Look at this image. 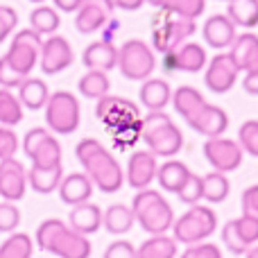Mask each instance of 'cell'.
I'll list each match as a JSON object with an SVG mask.
<instances>
[{"mask_svg":"<svg viewBox=\"0 0 258 258\" xmlns=\"http://www.w3.org/2000/svg\"><path fill=\"white\" fill-rule=\"evenodd\" d=\"M75 156L84 168V174L93 181L98 190L107 192H118L125 183V172H122L120 163L116 156L107 150L100 141L95 138H82L75 147Z\"/></svg>","mask_w":258,"mask_h":258,"instance_id":"6da1fadb","label":"cell"},{"mask_svg":"<svg viewBox=\"0 0 258 258\" xmlns=\"http://www.w3.org/2000/svg\"><path fill=\"white\" fill-rule=\"evenodd\" d=\"M36 247L57 258H89L91 256V240L82 233L73 231L68 222L59 218L43 220L36 229Z\"/></svg>","mask_w":258,"mask_h":258,"instance_id":"7a4b0ae2","label":"cell"},{"mask_svg":"<svg viewBox=\"0 0 258 258\" xmlns=\"http://www.w3.org/2000/svg\"><path fill=\"white\" fill-rule=\"evenodd\" d=\"M141 138L156 159H172L183 147V132L163 111H150L143 118Z\"/></svg>","mask_w":258,"mask_h":258,"instance_id":"3957f363","label":"cell"},{"mask_svg":"<svg viewBox=\"0 0 258 258\" xmlns=\"http://www.w3.org/2000/svg\"><path fill=\"white\" fill-rule=\"evenodd\" d=\"M132 211L141 229L150 236H163L174 224V211L170 202L159 190H152V188L138 190L134 195Z\"/></svg>","mask_w":258,"mask_h":258,"instance_id":"277c9868","label":"cell"},{"mask_svg":"<svg viewBox=\"0 0 258 258\" xmlns=\"http://www.w3.org/2000/svg\"><path fill=\"white\" fill-rule=\"evenodd\" d=\"M150 27H152V48H154V52H163V54L174 52L197 30L195 21L177 16V14L165 12V9H159L154 14Z\"/></svg>","mask_w":258,"mask_h":258,"instance_id":"5b68a950","label":"cell"},{"mask_svg":"<svg viewBox=\"0 0 258 258\" xmlns=\"http://www.w3.org/2000/svg\"><path fill=\"white\" fill-rule=\"evenodd\" d=\"M218 229V215L209 206L195 204L179 215L172 224V238L181 245H197V242H206Z\"/></svg>","mask_w":258,"mask_h":258,"instance_id":"8992f818","label":"cell"},{"mask_svg":"<svg viewBox=\"0 0 258 258\" xmlns=\"http://www.w3.org/2000/svg\"><path fill=\"white\" fill-rule=\"evenodd\" d=\"M156 68L154 48L141 39H129L118 48V71L132 82H145Z\"/></svg>","mask_w":258,"mask_h":258,"instance_id":"52a82bcc","label":"cell"},{"mask_svg":"<svg viewBox=\"0 0 258 258\" xmlns=\"http://www.w3.org/2000/svg\"><path fill=\"white\" fill-rule=\"evenodd\" d=\"M82 109L80 100L71 91H54L50 93V100L45 104V125L52 134L68 136L80 127Z\"/></svg>","mask_w":258,"mask_h":258,"instance_id":"ba28073f","label":"cell"},{"mask_svg":"<svg viewBox=\"0 0 258 258\" xmlns=\"http://www.w3.org/2000/svg\"><path fill=\"white\" fill-rule=\"evenodd\" d=\"M23 152L32 161V168H57V165H61V143L45 127H34L25 134Z\"/></svg>","mask_w":258,"mask_h":258,"instance_id":"9c48e42d","label":"cell"},{"mask_svg":"<svg viewBox=\"0 0 258 258\" xmlns=\"http://www.w3.org/2000/svg\"><path fill=\"white\" fill-rule=\"evenodd\" d=\"M41 48H43V36L36 34L32 27L27 30H18L12 39V45L7 50V61L14 66V71L23 77H30L34 66L39 63Z\"/></svg>","mask_w":258,"mask_h":258,"instance_id":"30bf717a","label":"cell"},{"mask_svg":"<svg viewBox=\"0 0 258 258\" xmlns=\"http://www.w3.org/2000/svg\"><path fill=\"white\" fill-rule=\"evenodd\" d=\"M95 116L102 122L109 132H118L122 127L136 125L141 122V111L138 107L127 98L120 95H104L98 100V107H95Z\"/></svg>","mask_w":258,"mask_h":258,"instance_id":"8fae6325","label":"cell"},{"mask_svg":"<svg viewBox=\"0 0 258 258\" xmlns=\"http://www.w3.org/2000/svg\"><path fill=\"white\" fill-rule=\"evenodd\" d=\"M204 156L215 172H233L242 165V147L231 138H206L204 143Z\"/></svg>","mask_w":258,"mask_h":258,"instance_id":"7c38bea8","label":"cell"},{"mask_svg":"<svg viewBox=\"0 0 258 258\" xmlns=\"http://www.w3.org/2000/svg\"><path fill=\"white\" fill-rule=\"evenodd\" d=\"M238 66L233 63L231 54L229 52H220L213 59H209L206 63V75H204V84L211 93H229V91L236 86L238 80Z\"/></svg>","mask_w":258,"mask_h":258,"instance_id":"4fadbf2b","label":"cell"},{"mask_svg":"<svg viewBox=\"0 0 258 258\" xmlns=\"http://www.w3.org/2000/svg\"><path fill=\"white\" fill-rule=\"evenodd\" d=\"M73 59H75V54H73V48H71V43H68V39H63V36H59V34H52L43 41L39 66L45 75H59V73H63L71 66Z\"/></svg>","mask_w":258,"mask_h":258,"instance_id":"5bb4252c","label":"cell"},{"mask_svg":"<svg viewBox=\"0 0 258 258\" xmlns=\"http://www.w3.org/2000/svg\"><path fill=\"white\" fill-rule=\"evenodd\" d=\"M111 0H84L80 9L75 12V27L80 34H95L102 30L113 16Z\"/></svg>","mask_w":258,"mask_h":258,"instance_id":"9a60e30c","label":"cell"},{"mask_svg":"<svg viewBox=\"0 0 258 258\" xmlns=\"http://www.w3.org/2000/svg\"><path fill=\"white\" fill-rule=\"evenodd\" d=\"M27 190V170L16 156L0 161V197L5 202H18Z\"/></svg>","mask_w":258,"mask_h":258,"instance_id":"2e32d148","label":"cell"},{"mask_svg":"<svg viewBox=\"0 0 258 258\" xmlns=\"http://www.w3.org/2000/svg\"><path fill=\"white\" fill-rule=\"evenodd\" d=\"M159 172V161L150 150H138L129 156L125 179L134 190H145L152 186Z\"/></svg>","mask_w":258,"mask_h":258,"instance_id":"e0dca14e","label":"cell"},{"mask_svg":"<svg viewBox=\"0 0 258 258\" xmlns=\"http://www.w3.org/2000/svg\"><path fill=\"white\" fill-rule=\"evenodd\" d=\"M238 27L231 23V18L227 14H213V16L206 18L204 27H202V36H204L206 45L215 50H227L233 45L238 36Z\"/></svg>","mask_w":258,"mask_h":258,"instance_id":"ac0fdd59","label":"cell"},{"mask_svg":"<svg viewBox=\"0 0 258 258\" xmlns=\"http://www.w3.org/2000/svg\"><path fill=\"white\" fill-rule=\"evenodd\" d=\"M82 63H84L89 71L109 73L118 66V48L107 39L93 41V43H89L84 48V52H82Z\"/></svg>","mask_w":258,"mask_h":258,"instance_id":"d6986e66","label":"cell"},{"mask_svg":"<svg viewBox=\"0 0 258 258\" xmlns=\"http://www.w3.org/2000/svg\"><path fill=\"white\" fill-rule=\"evenodd\" d=\"M206 104L209 102L195 86H179L177 91H172V107L186 120L188 127H192V122L200 118V113L206 109Z\"/></svg>","mask_w":258,"mask_h":258,"instance_id":"ffe728a7","label":"cell"},{"mask_svg":"<svg viewBox=\"0 0 258 258\" xmlns=\"http://www.w3.org/2000/svg\"><path fill=\"white\" fill-rule=\"evenodd\" d=\"M93 188H95L93 181H91L84 172H71L61 179L57 190H59V197H61L63 204H68L73 209V206H77V204L91 202Z\"/></svg>","mask_w":258,"mask_h":258,"instance_id":"44dd1931","label":"cell"},{"mask_svg":"<svg viewBox=\"0 0 258 258\" xmlns=\"http://www.w3.org/2000/svg\"><path fill=\"white\" fill-rule=\"evenodd\" d=\"M68 227L86 238L91 233H98L102 229V209L98 204H93V202H84V204L73 206L71 215H68Z\"/></svg>","mask_w":258,"mask_h":258,"instance_id":"7402d4cb","label":"cell"},{"mask_svg":"<svg viewBox=\"0 0 258 258\" xmlns=\"http://www.w3.org/2000/svg\"><path fill=\"white\" fill-rule=\"evenodd\" d=\"M138 95H141V104L147 111H163L172 102V89L161 77H150L143 82Z\"/></svg>","mask_w":258,"mask_h":258,"instance_id":"603a6c76","label":"cell"},{"mask_svg":"<svg viewBox=\"0 0 258 258\" xmlns=\"http://www.w3.org/2000/svg\"><path fill=\"white\" fill-rule=\"evenodd\" d=\"M231 59L238 71H258V36L256 34H238L231 45Z\"/></svg>","mask_w":258,"mask_h":258,"instance_id":"cb8c5ba5","label":"cell"},{"mask_svg":"<svg viewBox=\"0 0 258 258\" xmlns=\"http://www.w3.org/2000/svg\"><path fill=\"white\" fill-rule=\"evenodd\" d=\"M190 129H195L197 134H202L206 138H218L229 129V116L224 109L215 107V104H206V109L192 122Z\"/></svg>","mask_w":258,"mask_h":258,"instance_id":"d4e9b609","label":"cell"},{"mask_svg":"<svg viewBox=\"0 0 258 258\" xmlns=\"http://www.w3.org/2000/svg\"><path fill=\"white\" fill-rule=\"evenodd\" d=\"M18 100H21L23 109L39 111V109H45V104H48L50 89L39 77H25L21 82V86H18Z\"/></svg>","mask_w":258,"mask_h":258,"instance_id":"484cf974","label":"cell"},{"mask_svg":"<svg viewBox=\"0 0 258 258\" xmlns=\"http://www.w3.org/2000/svg\"><path fill=\"white\" fill-rule=\"evenodd\" d=\"M174 61H177V71L183 73H200L206 68L209 63V57H206L204 45L192 43V41H186L183 45H179L174 50Z\"/></svg>","mask_w":258,"mask_h":258,"instance_id":"4316f807","label":"cell"},{"mask_svg":"<svg viewBox=\"0 0 258 258\" xmlns=\"http://www.w3.org/2000/svg\"><path fill=\"white\" fill-rule=\"evenodd\" d=\"M190 170H188L186 163L181 161H165L163 165H159V172H156V181L163 188L165 192H174L177 195L181 190V186L188 181L190 177Z\"/></svg>","mask_w":258,"mask_h":258,"instance_id":"83f0119b","label":"cell"},{"mask_svg":"<svg viewBox=\"0 0 258 258\" xmlns=\"http://www.w3.org/2000/svg\"><path fill=\"white\" fill-rule=\"evenodd\" d=\"M63 179V168H30L27 170V186L39 195H50L59 188Z\"/></svg>","mask_w":258,"mask_h":258,"instance_id":"f1b7e54d","label":"cell"},{"mask_svg":"<svg viewBox=\"0 0 258 258\" xmlns=\"http://www.w3.org/2000/svg\"><path fill=\"white\" fill-rule=\"evenodd\" d=\"M136 218H134L132 206L127 204H111L107 211H102V227L113 236H122L134 227Z\"/></svg>","mask_w":258,"mask_h":258,"instance_id":"f546056e","label":"cell"},{"mask_svg":"<svg viewBox=\"0 0 258 258\" xmlns=\"http://www.w3.org/2000/svg\"><path fill=\"white\" fill-rule=\"evenodd\" d=\"M231 183H229L224 172H209L202 177V200H206L209 204H222L229 197Z\"/></svg>","mask_w":258,"mask_h":258,"instance_id":"4dcf8cb0","label":"cell"},{"mask_svg":"<svg viewBox=\"0 0 258 258\" xmlns=\"http://www.w3.org/2000/svg\"><path fill=\"white\" fill-rule=\"evenodd\" d=\"M179 242L170 236H150L141 247H136L138 258H174Z\"/></svg>","mask_w":258,"mask_h":258,"instance_id":"1f68e13d","label":"cell"},{"mask_svg":"<svg viewBox=\"0 0 258 258\" xmlns=\"http://www.w3.org/2000/svg\"><path fill=\"white\" fill-rule=\"evenodd\" d=\"M227 16L236 27H251L258 25V0H231L227 7Z\"/></svg>","mask_w":258,"mask_h":258,"instance_id":"d6a6232c","label":"cell"},{"mask_svg":"<svg viewBox=\"0 0 258 258\" xmlns=\"http://www.w3.org/2000/svg\"><path fill=\"white\" fill-rule=\"evenodd\" d=\"M145 3H150L156 9H165L177 16L190 18V21H197L206 9V0H145Z\"/></svg>","mask_w":258,"mask_h":258,"instance_id":"836d02e7","label":"cell"},{"mask_svg":"<svg viewBox=\"0 0 258 258\" xmlns=\"http://www.w3.org/2000/svg\"><path fill=\"white\" fill-rule=\"evenodd\" d=\"M77 89L84 98L89 100H100L104 95H109V89H111V82H109L107 73H100V71H89L80 77L77 82Z\"/></svg>","mask_w":258,"mask_h":258,"instance_id":"e575fe53","label":"cell"},{"mask_svg":"<svg viewBox=\"0 0 258 258\" xmlns=\"http://www.w3.org/2000/svg\"><path fill=\"white\" fill-rule=\"evenodd\" d=\"M30 25H32V30H34L36 34L52 36L54 32L59 30V25H61V16H59V12L54 7L39 5V7L32 9V14H30Z\"/></svg>","mask_w":258,"mask_h":258,"instance_id":"d590c367","label":"cell"},{"mask_svg":"<svg viewBox=\"0 0 258 258\" xmlns=\"http://www.w3.org/2000/svg\"><path fill=\"white\" fill-rule=\"evenodd\" d=\"M34 240L27 233H9V238L0 245V258H32Z\"/></svg>","mask_w":258,"mask_h":258,"instance_id":"8d00e7d4","label":"cell"},{"mask_svg":"<svg viewBox=\"0 0 258 258\" xmlns=\"http://www.w3.org/2000/svg\"><path fill=\"white\" fill-rule=\"evenodd\" d=\"M23 120V104L9 89H0V125L14 127Z\"/></svg>","mask_w":258,"mask_h":258,"instance_id":"74e56055","label":"cell"},{"mask_svg":"<svg viewBox=\"0 0 258 258\" xmlns=\"http://www.w3.org/2000/svg\"><path fill=\"white\" fill-rule=\"evenodd\" d=\"M238 145L242 147V152L258 159V120L242 122V127L238 129Z\"/></svg>","mask_w":258,"mask_h":258,"instance_id":"f35d334b","label":"cell"},{"mask_svg":"<svg viewBox=\"0 0 258 258\" xmlns=\"http://www.w3.org/2000/svg\"><path fill=\"white\" fill-rule=\"evenodd\" d=\"M233 227H236V233L240 236V240L245 242L249 249L258 242V218L240 215V218L233 220Z\"/></svg>","mask_w":258,"mask_h":258,"instance_id":"ab89813d","label":"cell"},{"mask_svg":"<svg viewBox=\"0 0 258 258\" xmlns=\"http://www.w3.org/2000/svg\"><path fill=\"white\" fill-rule=\"evenodd\" d=\"M21 224V211L16 202H0V233H14Z\"/></svg>","mask_w":258,"mask_h":258,"instance_id":"60d3db41","label":"cell"},{"mask_svg":"<svg viewBox=\"0 0 258 258\" xmlns=\"http://www.w3.org/2000/svg\"><path fill=\"white\" fill-rule=\"evenodd\" d=\"M177 197L183 204H190V206L200 204V200H202V177L200 174L192 172L190 177H188V181L181 186V190L177 192Z\"/></svg>","mask_w":258,"mask_h":258,"instance_id":"b9f144b4","label":"cell"},{"mask_svg":"<svg viewBox=\"0 0 258 258\" xmlns=\"http://www.w3.org/2000/svg\"><path fill=\"white\" fill-rule=\"evenodd\" d=\"M222 242H224V247H227L229 251H231L233 256H242V254H247L249 251V247L245 245V242L240 240V236L236 233V227H233V220H229L227 224H224V229H222Z\"/></svg>","mask_w":258,"mask_h":258,"instance_id":"7bdbcfd3","label":"cell"},{"mask_svg":"<svg viewBox=\"0 0 258 258\" xmlns=\"http://www.w3.org/2000/svg\"><path fill=\"white\" fill-rule=\"evenodd\" d=\"M18 145H21V141H18L16 132H14L12 127H3V125H0V161L16 156Z\"/></svg>","mask_w":258,"mask_h":258,"instance_id":"ee69618b","label":"cell"},{"mask_svg":"<svg viewBox=\"0 0 258 258\" xmlns=\"http://www.w3.org/2000/svg\"><path fill=\"white\" fill-rule=\"evenodd\" d=\"M16 25H18L16 9L9 7V5H0V43L16 30Z\"/></svg>","mask_w":258,"mask_h":258,"instance_id":"f6af8a7d","label":"cell"},{"mask_svg":"<svg viewBox=\"0 0 258 258\" xmlns=\"http://www.w3.org/2000/svg\"><path fill=\"white\" fill-rule=\"evenodd\" d=\"M23 80L25 77L14 71V66L7 61V57H0V86L3 89H18Z\"/></svg>","mask_w":258,"mask_h":258,"instance_id":"bcb514c9","label":"cell"},{"mask_svg":"<svg viewBox=\"0 0 258 258\" xmlns=\"http://www.w3.org/2000/svg\"><path fill=\"white\" fill-rule=\"evenodd\" d=\"M181 258H222V251L213 242H197V245L188 247Z\"/></svg>","mask_w":258,"mask_h":258,"instance_id":"7dc6e473","label":"cell"},{"mask_svg":"<svg viewBox=\"0 0 258 258\" xmlns=\"http://www.w3.org/2000/svg\"><path fill=\"white\" fill-rule=\"evenodd\" d=\"M102 258H138V254H136V247L129 240H113L107 247Z\"/></svg>","mask_w":258,"mask_h":258,"instance_id":"c3c4849f","label":"cell"},{"mask_svg":"<svg viewBox=\"0 0 258 258\" xmlns=\"http://www.w3.org/2000/svg\"><path fill=\"white\" fill-rule=\"evenodd\" d=\"M242 215H251V218H258V183L245 188L242 190Z\"/></svg>","mask_w":258,"mask_h":258,"instance_id":"681fc988","label":"cell"},{"mask_svg":"<svg viewBox=\"0 0 258 258\" xmlns=\"http://www.w3.org/2000/svg\"><path fill=\"white\" fill-rule=\"evenodd\" d=\"M57 12H66V14H75L77 9L84 5V0H52Z\"/></svg>","mask_w":258,"mask_h":258,"instance_id":"f907efd6","label":"cell"},{"mask_svg":"<svg viewBox=\"0 0 258 258\" xmlns=\"http://www.w3.org/2000/svg\"><path fill=\"white\" fill-rule=\"evenodd\" d=\"M242 89L249 95H258V71L245 73V80H242Z\"/></svg>","mask_w":258,"mask_h":258,"instance_id":"816d5d0a","label":"cell"},{"mask_svg":"<svg viewBox=\"0 0 258 258\" xmlns=\"http://www.w3.org/2000/svg\"><path fill=\"white\" fill-rule=\"evenodd\" d=\"M113 7L122 9V12H136V9H141L143 5H145V0H111Z\"/></svg>","mask_w":258,"mask_h":258,"instance_id":"f5cc1de1","label":"cell"},{"mask_svg":"<svg viewBox=\"0 0 258 258\" xmlns=\"http://www.w3.org/2000/svg\"><path fill=\"white\" fill-rule=\"evenodd\" d=\"M245 258H258V245H254L249 251L245 254Z\"/></svg>","mask_w":258,"mask_h":258,"instance_id":"db71d44e","label":"cell"},{"mask_svg":"<svg viewBox=\"0 0 258 258\" xmlns=\"http://www.w3.org/2000/svg\"><path fill=\"white\" fill-rule=\"evenodd\" d=\"M30 3H36V5H41V3H45V0H30Z\"/></svg>","mask_w":258,"mask_h":258,"instance_id":"11a10c76","label":"cell"},{"mask_svg":"<svg viewBox=\"0 0 258 258\" xmlns=\"http://www.w3.org/2000/svg\"><path fill=\"white\" fill-rule=\"evenodd\" d=\"M224 3H231V0H224Z\"/></svg>","mask_w":258,"mask_h":258,"instance_id":"9f6ffc18","label":"cell"}]
</instances>
